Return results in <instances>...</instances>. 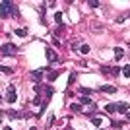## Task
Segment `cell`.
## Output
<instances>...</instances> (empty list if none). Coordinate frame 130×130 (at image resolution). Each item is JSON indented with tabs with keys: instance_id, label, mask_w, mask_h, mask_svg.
<instances>
[{
	"instance_id": "6da1fadb",
	"label": "cell",
	"mask_w": 130,
	"mask_h": 130,
	"mask_svg": "<svg viewBox=\"0 0 130 130\" xmlns=\"http://www.w3.org/2000/svg\"><path fill=\"white\" fill-rule=\"evenodd\" d=\"M8 16H18V8L10 0H4V2H0V18H8Z\"/></svg>"
},
{
	"instance_id": "7a4b0ae2",
	"label": "cell",
	"mask_w": 130,
	"mask_h": 130,
	"mask_svg": "<svg viewBox=\"0 0 130 130\" xmlns=\"http://www.w3.org/2000/svg\"><path fill=\"white\" fill-rule=\"evenodd\" d=\"M16 53H18L16 43H4L0 47V54H4V56H14Z\"/></svg>"
},
{
	"instance_id": "3957f363",
	"label": "cell",
	"mask_w": 130,
	"mask_h": 130,
	"mask_svg": "<svg viewBox=\"0 0 130 130\" xmlns=\"http://www.w3.org/2000/svg\"><path fill=\"white\" fill-rule=\"evenodd\" d=\"M16 99H18L16 87L10 86V87H8V91H6V101H8V103H16Z\"/></svg>"
},
{
	"instance_id": "277c9868",
	"label": "cell",
	"mask_w": 130,
	"mask_h": 130,
	"mask_svg": "<svg viewBox=\"0 0 130 130\" xmlns=\"http://www.w3.org/2000/svg\"><path fill=\"white\" fill-rule=\"evenodd\" d=\"M115 107H117V113H128V109H130V105L128 103H124V101H120V103H115Z\"/></svg>"
},
{
	"instance_id": "5b68a950",
	"label": "cell",
	"mask_w": 130,
	"mask_h": 130,
	"mask_svg": "<svg viewBox=\"0 0 130 130\" xmlns=\"http://www.w3.org/2000/svg\"><path fill=\"white\" fill-rule=\"evenodd\" d=\"M45 54H47V60H49V62H56V60H58V56H56V53H54L53 49H47Z\"/></svg>"
},
{
	"instance_id": "8992f818",
	"label": "cell",
	"mask_w": 130,
	"mask_h": 130,
	"mask_svg": "<svg viewBox=\"0 0 130 130\" xmlns=\"http://www.w3.org/2000/svg\"><path fill=\"white\" fill-rule=\"evenodd\" d=\"M31 80L35 82V84H39V82L43 80V72H41V70H35V72H31Z\"/></svg>"
},
{
	"instance_id": "52a82bcc",
	"label": "cell",
	"mask_w": 130,
	"mask_h": 130,
	"mask_svg": "<svg viewBox=\"0 0 130 130\" xmlns=\"http://www.w3.org/2000/svg\"><path fill=\"white\" fill-rule=\"evenodd\" d=\"M99 91H103V93H115V91H117V87H115V86H101V87H99Z\"/></svg>"
},
{
	"instance_id": "ba28073f",
	"label": "cell",
	"mask_w": 130,
	"mask_h": 130,
	"mask_svg": "<svg viewBox=\"0 0 130 130\" xmlns=\"http://www.w3.org/2000/svg\"><path fill=\"white\" fill-rule=\"evenodd\" d=\"M78 91H80V95H84V97H89V95H91V91H93V89H89V87H80Z\"/></svg>"
},
{
	"instance_id": "9c48e42d",
	"label": "cell",
	"mask_w": 130,
	"mask_h": 130,
	"mask_svg": "<svg viewBox=\"0 0 130 130\" xmlns=\"http://www.w3.org/2000/svg\"><path fill=\"white\" fill-rule=\"evenodd\" d=\"M105 113H109V115L117 113V107H115V103H109V105H105Z\"/></svg>"
},
{
	"instance_id": "30bf717a",
	"label": "cell",
	"mask_w": 130,
	"mask_h": 130,
	"mask_svg": "<svg viewBox=\"0 0 130 130\" xmlns=\"http://www.w3.org/2000/svg\"><path fill=\"white\" fill-rule=\"evenodd\" d=\"M89 51H91V47H89V45H80V53H82V54H87Z\"/></svg>"
},
{
	"instance_id": "8fae6325",
	"label": "cell",
	"mask_w": 130,
	"mask_h": 130,
	"mask_svg": "<svg viewBox=\"0 0 130 130\" xmlns=\"http://www.w3.org/2000/svg\"><path fill=\"white\" fill-rule=\"evenodd\" d=\"M43 91H45V97H47V101H49L51 95H53V87H43Z\"/></svg>"
},
{
	"instance_id": "7c38bea8",
	"label": "cell",
	"mask_w": 130,
	"mask_h": 130,
	"mask_svg": "<svg viewBox=\"0 0 130 130\" xmlns=\"http://www.w3.org/2000/svg\"><path fill=\"white\" fill-rule=\"evenodd\" d=\"M8 115H10L12 119H22V117H23V115H22V113H18V111H8Z\"/></svg>"
},
{
	"instance_id": "4fadbf2b",
	"label": "cell",
	"mask_w": 130,
	"mask_h": 130,
	"mask_svg": "<svg viewBox=\"0 0 130 130\" xmlns=\"http://www.w3.org/2000/svg\"><path fill=\"white\" fill-rule=\"evenodd\" d=\"M122 54H124V49H120V47L115 49V56H117V58H122Z\"/></svg>"
},
{
	"instance_id": "5bb4252c",
	"label": "cell",
	"mask_w": 130,
	"mask_h": 130,
	"mask_svg": "<svg viewBox=\"0 0 130 130\" xmlns=\"http://www.w3.org/2000/svg\"><path fill=\"white\" fill-rule=\"evenodd\" d=\"M16 35H18V37H25V35H27V29L20 27V29H16Z\"/></svg>"
},
{
	"instance_id": "9a60e30c",
	"label": "cell",
	"mask_w": 130,
	"mask_h": 130,
	"mask_svg": "<svg viewBox=\"0 0 130 130\" xmlns=\"http://www.w3.org/2000/svg\"><path fill=\"white\" fill-rule=\"evenodd\" d=\"M80 103H82V105H91V99H89V97H84V95H82V97H80Z\"/></svg>"
},
{
	"instance_id": "2e32d148",
	"label": "cell",
	"mask_w": 130,
	"mask_h": 130,
	"mask_svg": "<svg viewBox=\"0 0 130 130\" xmlns=\"http://www.w3.org/2000/svg\"><path fill=\"white\" fill-rule=\"evenodd\" d=\"M120 74V68L119 66H113V68H111V76H119Z\"/></svg>"
},
{
	"instance_id": "e0dca14e",
	"label": "cell",
	"mask_w": 130,
	"mask_h": 130,
	"mask_svg": "<svg viewBox=\"0 0 130 130\" xmlns=\"http://www.w3.org/2000/svg\"><path fill=\"white\" fill-rule=\"evenodd\" d=\"M74 82H76V72H72L70 78H68V86H74Z\"/></svg>"
},
{
	"instance_id": "ac0fdd59",
	"label": "cell",
	"mask_w": 130,
	"mask_h": 130,
	"mask_svg": "<svg viewBox=\"0 0 130 130\" xmlns=\"http://www.w3.org/2000/svg\"><path fill=\"white\" fill-rule=\"evenodd\" d=\"M111 124H113V128H120L124 122H122V120H111Z\"/></svg>"
},
{
	"instance_id": "d6986e66",
	"label": "cell",
	"mask_w": 130,
	"mask_h": 130,
	"mask_svg": "<svg viewBox=\"0 0 130 130\" xmlns=\"http://www.w3.org/2000/svg\"><path fill=\"white\" fill-rule=\"evenodd\" d=\"M56 78H58V72H56V70H54V72H49V80H51V82H54Z\"/></svg>"
},
{
	"instance_id": "ffe728a7",
	"label": "cell",
	"mask_w": 130,
	"mask_h": 130,
	"mask_svg": "<svg viewBox=\"0 0 130 130\" xmlns=\"http://www.w3.org/2000/svg\"><path fill=\"white\" fill-rule=\"evenodd\" d=\"M91 124L93 126H101V119H99V117H93V119H91Z\"/></svg>"
},
{
	"instance_id": "44dd1931",
	"label": "cell",
	"mask_w": 130,
	"mask_h": 130,
	"mask_svg": "<svg viewBox=\"0 0 130 130\" xmlns=\"http://www.w3.org/2000/svg\"><path fill=\"white\" fill-rule=\"evenodd\" d=\"M72 111H74V113H82V107H80V105H78V103H72Z\"/></svg>"
},
{
	"instance_id": "7402d4cb",
	"label": "cell",
	"mask_w": 130,
	"mask_h": 130,
	"mask_svg": "<svg viewBox=\"0 0 130 130\" xmlns=\"http://www.w3.org/2000/svg\"><path fill=\"white\" fill-rule=\"evenodd\" d=\"M0 72H4V74H12V68H8V66H0Z\"/></svg>"
},
{
	"instance_id": "603a6c76",
	"label": "cell",
	"mask_w": 130,
	"mask_h": 130,
	"mask_svg": "<svg viewBox=\"0 0 130 130\" xmlns=\"http://www.w3.org/2000/svg\"><path fill=\"white\" fill-rule=\"evenodd\" d=\"M54 22H56V23L62 22V14H60V12H56V14H54Z\"/></svg>"
},
{
	"instance_id": "cb8c5ba5",
	"label": "cell",
	"mask_w": 130,
	"mask_h": 130,
	"mask_svg": "<svg viewBox=\"0 0 130 130\" xmlns=\"http://www.w3.org/2000/svg\"><path fill=\"white\" fill-rule=\"evenodd\" d=\"M120 72H122V74H124V76L128 78V76H130V66H124V68H122Z\"/></svg>"
},
{
	"instance_id": "d4e9b609",
	"label": "cell",
	"mask_w": 130,
	"mask_h": 130,
	"mask_svg": "<svg viewBox=\"0 0 130 130\" xmlns=\"http://www.w3.org/2000/svg\"><path fill=\"white\" fill-rule=\"evenodd\" d=\"M101 72H103L105 76H109V74H111V68H107V66H103V68H101Z\"/></svg>"
},
{
	"instance_id": "484cf974",
	"label": "cell",
	"mask_w": 130,
	"mask_h": 130,
	"mask_svg": "<svg viewBox=\"0 0 130 130\" xmlns=\"http://www.w3.org/2000/svg\"><path fill=\"white\" fill-rule=\"evenodd\" d=\"M89 6H91V8H97V6H99V2H95V0H91V2H89Z\"/></svg>"
},
{
	"instance_id": "4316f807",
	"label": "cell",
	"mask_w": 130,
	"mask_h": 130,
	"mask_svg": "<svg viewBox=\"0 0 130 130\" xmlns=\"http://www.w3.org/2000/svg\"><path fill=\"white\" fill-rule=\"evenodd\" d=\"M72 51H78V41H72Z\"/></svg>"
},
{
	"instance_id": "83f0119b",
	"label": "cell",
	"mask_w": 130,
	"mask_h": 130,
	"mask_svg": "<svg viewBox=\"0 0 130 130\" xmlns=\"http://www.w3.org/2000/svg\"><path fill=\"white\" fill-rule=\"evenodd\" d=\"M39 103H41V97H39V95H37V97L33 99V105H39Z\"/></svg>"
},
{
	"instance_id": "f1b7e54d",
	"label": "cell",
	"mask_w": 130,
	"mask_h": 130,
	"mask_svg": "<svg viewBox=\"0 0 130 130\" xmlns=\"http://www.w3.org/2000/svg\"><path fill=\"white\" fill-rule=\"evenodd\" d=\"M126 120H128V122H130V113H126Z\"/></svg>"
},
{
	"instance_id": "f546056e",
	"label": "cell",
	"mask_w": 130,
	"mask_h": 130,
	"mask_svg": "<svg viewBox=\"0 0 130 130\" xmlns=\"http://www.w3.org/2000/svg\"><path fill=\"white\" fill-rule=\"evenodd\" d=\"M4 130H12V128H10V126H6V128H4Z\"/></svg>"
},
{
	"instance_id": "4dcf8cb0",
	"label": "cell",
	"mask_w": 130,
	"mask_h": 130,
	"mask_svg": "<svg viewBox=\"0 0 130 130\" xmlns=\"http://www.w3.org/2000/svg\"><path fill=\"white\" fill-rule=\"evenodd\" d=\"M29 130H37V128H35V126H33V128H29Z\"/></svg>"
},
{
	"instance_id": "1f68e13d",
	"label": "cell",
	"mask_w": 130,
	"mask_h": 130,
	"mask_svg": "<svg viewBox=\"0 0 130 130\" xmlns=\"http://www.w3.org/2000/svg\"><path fill=\"white\" fill-rule=\"evenodd\" d=\"M0 101H2V97H0Z\"/></svg>"
}]
</instances>
